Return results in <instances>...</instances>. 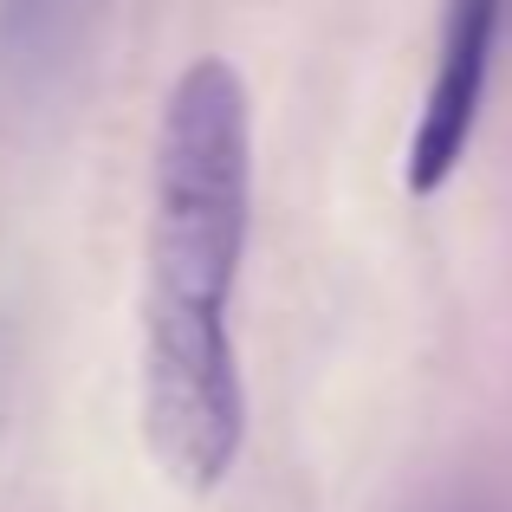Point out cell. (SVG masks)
Wrapping results in <instances>:
<instances>
[{
    "label": "cell",
    "mask_w": 512,
    "mask_h": 512,
    "mask_svg": "<svg viewBox=\"0 0 512 512\" xmlns=\"http://www.w3.org/2000/svg\"><path fill=\"white\" fill-rule=\"evenodd\" d=\"M253 227V117L227 59L175 78L150 156L143 234V448L182 493H214L247 441L234 286Z\"/></svg>",
    "instance_id": "cell-1"
},
{
    "label": "cell",
    "mask_w": 512,
    "mask_h": 512,
    "mask_svg": "<svg viewBox=\"0 0 512 512\" xmlns=\"http://www.w3.org/2000/svg\"><path fill=\"white\" fill-rule=\"evenodd\" d=\"M500 13H506V0H448V7H441L435 78H428L422 117H415L409 163H402V188H409V195H435V188L461 169L467 143H474L493 39H500Z\"/></svg>",
    "instance_id": "cell-2"
}]
</instances>
